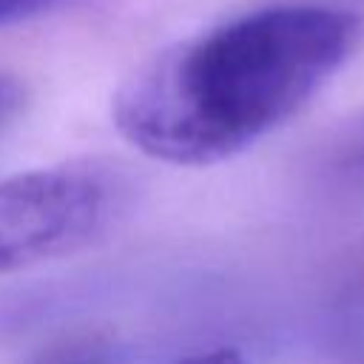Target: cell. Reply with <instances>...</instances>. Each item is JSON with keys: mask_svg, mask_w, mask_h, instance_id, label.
<instances>
[{"mask_svg": "<svg viewBox=\"0 0 364 364\" xmlns=\"http://www.w3.org/2000/svg\"><path fill=\"white\" fill-rule=\"evenodd\" d=\"M134 208V182L105 162H65L0 179V273L77 253Z\"/></svg>", "mask_w": 364, "mask_h": 364, "instance_id": "2", "label": "cell"}, {"mask_svg": "<svg viewBox=\"0 0 364 364\" xmlns=\"http://www.w3.org/2000/svg\"><path fill=\"white\" fill-rule=\"evenodd\" d=\"M48 3H54V0H0V26H6L17 17H26Z\"/></svg>", "mask_w": 364, "mask_h": 364, "instance_id": "6", "label": "cell"}, {"mask_svg": "<svg viewBox=\"0 0 364 364\" xmlns=\"http://www.w3.org/2000/svg\"><path fill=\"white\" fill-rule=\"evenodd\" d=\"M139 358L142 341L111 330H85L43 344L20 364H136Z\"/></svg>", "mask_w": 364, "mask_h": 364, "instance_id": "3", "label": "cell"}, {"mask_svg": "<svg viewBox=\"0 0 364 364\" xmlns=\"http://www.w3.org/2000/svg\"><path fill=\"white\" fill-rule=\"evenodd\" d=\"M361 17L316 3H282L145 63L114 100L119 134L171 165H213L242 154L293 114L347 63Z\"/></svg>", "mask_w": 364, "mask_h": 364, "instance_id": "1", "label": "cell"}, {"mask_svg": "<svg viewBox=\"0 0 364 364\" xmlns=\"http://www.w3.org/2000/svg\"><path fill=\"white\" fill-rule=\"evenodd\" d=\"M20 105H23V88H20V82L11 80V77H6V74H0V134L11 125V119L17 117Z\"/></svg>", "mask_w": 364, "mask_h": 364, "instance_id": "4", "label": "cell"}, {"mask_svg": "<svg viewBox=\"0 0 364 364\" xmlns=\"http://www.w3.org/2000/svg\"><path fill=\"white\" fill-rule=\"evenodd\" d=\"M171 364H247V358L233 350V347H210V350H199L191 355H182Z\"/></svg>", "mask_w": 364, "mask_h": 364, "instance_id": "5", "label": "cell"}]
</instances>
